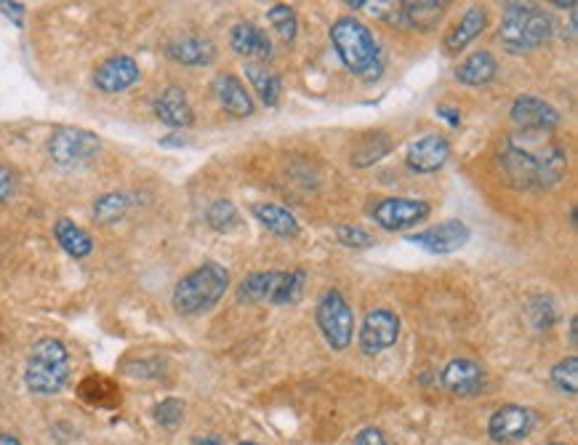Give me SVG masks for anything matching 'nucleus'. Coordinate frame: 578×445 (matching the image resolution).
<instances>
[{
    "label": "nucleus",
    "mask_w": 578,
    "mask_h": 445,
    "mask_svg": "<svg viewBox=\"0 0 578 445\" xmlns=\"http://www.w3.org/2000/svg\"><path fill=\"white\" fill-rule=\"evenodd\" d=\"M216 102L222 104L224 112H230L232 118H251L256 112L254 96L248 94L246 83L232 75V72H219L211 83Z\"/></svg>",
    "instance_id": "dca6fc26"
},
{
    "label": "nucleus",
    "mask_w": 578,
    "mask_h": 445,
    "mask_svg": "<svg viewBox=\"0 0 578 445\" xmlns=\"http://www.w3.org/2000/svg\"><path fill=\"white\" fill-rule=\"evenodd\" d=\"M469 238H472V230L467 227V222H461V219H448V222H440L435 224V227H427V230L413 232V235L405 238V243H411V246L416 248H424L429 254L445 256L467 246Z\"/></svg>",
    "instance_id": "9b49d317"
},
{
    "label": "nucleus",
    "mask_w": 578,
    "mask_h": 445,
    "mask_svg": "<svg viewBox=\"0 0 578 445\" xmlns=\"http://www.w3.org/2000/svg\"><path fill=\"white\" fill-rule=\"evenodd\" d=\"M315 320L325 344H328L333 352H344L352 347V339H355V312H352V307H349V302L344 299L341 291L331 288V291H325V294L320 296Z\"/></svg>",
    "instance_id": "423d86ee"
},
{
    "label": "nucleus",
    "mask_w": 578,
    "mask_h": 445,
    "mask_svg": "<svg viewBox=\"0 0 578 445\" xmlns=\"http://www.w3.org/2000/svg\"><path fill=\"white\" fill-rule=\"evenodd\" d=\"M440 382L456 398H477L485 390V371L469 358H453L440 374Z\"/></svg>",
    "instance_id": "4468645a"
},
{
    "label": "nucleus",
    "mask_w": 578,
    "mask_h": 445,
    "mask_svg": "<svg viewBox=\"0 0 578 445\" xmlns=\"http://www.w3.org/2000/svg\"><path fill=\"white\" fill-rule=\"evenodd\" d=\"M230 46L235 54L246 56V59H270L272 56V40L270 35L256 27L251 22H238L230 32Z\"/></svg>",
    "instance_id": "6ab92c4d"
},
{
    "label": "nucleus",
    "mask_w": 578,
    "mask_h": 445,
    "mask_svg": "<svg viewBox=\"0 0 578 445\" xmlns=\"http://www.w3.org/2000/svg\"><path fill=\"white\" fill-rule=\"evenodd\" d=\"M0 445H22L14 435H6V432H0Z\"/></svg>",
    "instance_id": "ea45409f"
},
{
    "label": "nucleus",
    "mask_w": 578,
    "mask_h": 445,
    "mask_svg": "<svg viewBox=\"0 0 578 445\" xmlns=\"http://www.w3.org/2000/svg\"><path fill=\"white\" fill-rule=\"evenodd\" d=\"M509 115H512V123L517 126V131H525V134H552L560 126V120H563V115L547 99L533 94L517 96L515 102H512Z\"/></svg>",
    "instance_id": "9d476101"
},
{
    "label": "nucleus",
    "mask_w": 578,
    "mask_h": 445,
    "mask_svg": "<svg viewBox=\"0 0 578 445\" xmlns=\"http://www.w3.org/2000/svg\"><path fill=\"white\" fill-rule=\"evenodd\" d=\"M304 286H307V272L304 270H291L286 272L283 278V286H280L278 296H275V307H286V304L299 302L301 294H304Z\"/></svg>",
    "instance_id": "2f4dec72"
},
{
    "label": "nucleus",
    "mask_w": 578,
    "mask_h": 445,
    "mask_svg": "<svg viewBox=\"0 0 578 445\" xmlns=\"http://www.w3.org/2000/svg\"><path fill=\"white\" fill-rule=\"evenodd\" d=\"M328 35H331V43L341 64L355 78H360L363 83H376L384 75L387 59H384L379 40L373 38V32L368 30V24H363L355 16H339L331 24Z\"/></svg>",
    "instance_id": "f03ea898"
},
{
    "label": "nucleus",
    "mask_w": 578,
    "mask_h": 445,
    "mask_svg": "<svg viewBox=\"0 0 578 445\" xmlns=\"http://www.w3.org/2000/svg\"><path fill=\"white\" fill-rule=\"evenodd\" d=\"M267 22H270L272 30L278 32L286 43H293L296 35H299V16H296L293 6H288V3H275V6L267 11Z\"/></svg>",
    "instance_id": "c85d7f7f"
},
{
    "label": "nucleus",
    "mask_w": 578,
    "mask_h": 445,
    "mask_svg": "<svg viewBox=\"0 0 578 445\" xmlns=\"http://www.w3.org/2000/svg\"><path fill=\"white\" fill-rule=\"evenodd\" d=\"M555 35V19L531 3H507L496 38L509 54H528Z\"/></svg>",
    "instance_id": "7ed1b4c3"
},
{
    "label": "nucleus",
    "mask_w": 578,
    "mask_h": 445,
    "mask_svg": "<svg viewBox=\"0 0 578 445\" xmlns=\"http://www.w3.org/2000/svg\"><path fill=\"white\" fill-rule=\"evenodd\" d=\"M166 54L187 67H208L216 62L214 40L206 35H182V38L171 40Z\"/></svg>",
    "instance_id": "f3484780"
},
{
    "label": "nucleus",
    "mask_w": 578,
    "mask_h": 445,
    "mask_svg": "<svg viewBox=\"0 0 578 445\" xmlns=\"http://www.w3.org/2000/svg\"><path fill=\"white\" fill-rule=\"evenodd\" d=\"M371 219L387 232H405L416 224L427 222L432 206L419 198H379L371 206Z\"/></svg>",
    "instance_id": "6e6552de"
},
{
    "label": "nucleus",
    "mask_w": 578,
    "mask_h": 445,
    "mask_svg": "<svg viewBox=\"0 0 578 445\" xmlns=\"http://www.w3.org/2000/svg\"><path fill=\"white\" fill-rule=\"evenodd\" d=\"M230 283V272L224 270L222 264H200V267L187 272V275L176 283L171 304H174V310L179 312V315L195 318V315L214 310L216 304L224 299V294L230 291Z\"/></svg>",
    "instance_id": "20e7f679"
},
{
    "label": "nucleus",
    "mask_w": 578,
    "mask_h": 445,
    "mask_svg": "<svg viewBox=\"0 0 578 445\" xmlns=\"http://www.w3.org/2000/svg\"><path fill=\"white\" fill-rule=\"evenodd\" d=\"M547 445H565V443H547Z\"/></svg>",
    "instance_id": "79ce46f5"
},
{
    "label": "nucleus",
    "mask_w": 578,
    "mask_h": 445,
    "mask_svg": "<svg viewBox=\"0 0 578 445\" xmlns=\"http://www.w3.org/2000/svg\"><path fill=\"white\" fill-rule=\"evenodd\" d=\"M155 115H158L160 123H166L171 128H190L195 123V110H192L184 88L179 86H168L155 99Z\"/></svg>",
    "instance_id": "a211bd4d"
},
{
    "label": "nucleus",
    "mask_w": 578,
    "mask_h": 445,
    "mask_svg": "<svg viewBox=\"0 0 578 445\" xmlns=\"http://www.w3.org/2000/svg\"><path fill=\"white\" fill-rule=\"evenodd\" d=\"M128 206H131L128 195H123V192H107V195H102V198L94 203V219L99 224L118 222V219L126 216Z\"/></svg>",
    "instance_id": "c756f323"
},
{
    "label": "nucleus",
    "mask_w": 578,
    "mask_h": 445,
    "mask_svg": "<svg viewBox=\"0 0 578 445\" xmlns=\"http://www.w3.org/2000/svg\"><path fill=\"white\" fill-rule=\"evenodd\" d=\"M70 382V352L62 339L46 336L32 344L24 366V384L32 395H59Z\"/></svg>",
    "instance_id": "39448f33"
},
{
    "label": "nucleus",
    "mask_w": 578,
    "mask_h": 445,
    "mask_svg": "<svg viewBox=\"0 0 578 445\" xmlns=\"http://www.w3.org/2000/svg\"><path fill=\"white\" fill-rule=\"evenodd\" d=\"M336 240H339L344 248H371L376 246V238L365 227H357V224H339L336 227Z\"/></svg>",
    "instance_id": "72a5a7b5"
},
{
    "label": "nucleus",
    "mask_w": 578,
    "mask_h": 445,
    "mask_svg": "<svg viewBox=\"0 0 578 445\" xmlns=\"http://www.w3.org/2000/svg\"><path fill=\"white\" fill-rule=\"evenodd\" d=\"M499 75V59L491 54V51H475V54H469L464 62L456 67V80H459L461 86L469 88H480L493 83Z\"/></svg>",
    "instance_id": "412c9836"
},
{
    "label": "nucleus",
    "mask_w": 578,
    "mask_h": 445,
    "mask_svg": "<svg viewBox=\"0 0 578 445\" xmlns=\"http://www.w3.org/2000/svg\"><path fill=\"white\" fill-rule=\"evenodd\" d=\"M552 384L563 395H576L578 392V358L576 355H568L565 360H560L555 368H552Z\"/></svg>",
    "instance_id": "7c9ffc66"
},
{
    "label": "nucleus",
    "mask_w": 578,
    "mask_h": 445,
    "mask_svg": "<svg viewBox=\"0 0 578 445\" xmlns=\"http://www.w3.org/2000/svg\"><path fill=\"white\" fill-rule=\"evenodd\" d=\"M349 445H392V443H389V438L379 430V427H365V430L357 432Z\"/></svg>",
    "instance_id": "f704fd0d"
},
{
    "label": "nucleus",
    "mask_w": 578,
    "mask_h": 445,
    "mask_svg": "<svg viewBox=\"0 0 578 445\" xmlns=\"http://www.w3.org/2000/svg\"><path fill=\"white\" fill-rule=\"evenodd\" d=\"M437 115H440L451 128L461 126V112L456 110V107H451V104H440V107H437Z\"/></svg>",
    "instance_id": "e433bc0d"
},
{
    "label": "nucleus",
    "mask_w": 578,
    "mask_h": 445,
    "mask_svg": "<svg viewBox=\"0 0 578 445\" xmlns=\"http://www.w3.org/2000/svg\"><path fill=\"white\" fill-rule=\"evenodd\" d=\"M16 190V176L11 168L0 166V203H6Z\"/></svg>",
    "instance_id": "c9c22d12"
},
{
    "label": "nucleus",
    "mask_w": 578,
    "mask_h": 445,
    "mask_svg": "<svg viewBox=\"0 0 578 445\" xmlns=\"http://www.w3.org/2000/svg\"><path fill=\"white\" fill-rule=\"evenodd\" d=\"M499 163L517 190H549L568 174V155L549 134L507 136L499 147Z\"/></svg>",
    "instance_id": "f257e3e1"
},
{
    "label": "nucleus",
    "mask_w": 578,
    "mask_h": 445,
    "mask_svg": "<svg viewBox=\"0 0 578 445\" xmlns=\"http://www.w3.org/2000/svg\"><path fill=\"white\" fill-rule=\"evenodd\" d=\"M448 160H451V142L443 134L421 136L405 152V163L413 174H437Z\"/></svg>",
    "instance_id": "ddd939ff"
},
{
    "label": "nucleus",
    "mask_w": 578,
    "mask_h": 445,
    "mask_svg": "<svg viewBox=\"0 0 578 445\" xmlns=\"http://www.w3.org/2000/svg\"><path fill=\"white\" fill-rule=\"evenodd\" d=\"M192 445H224V438L216 435V432H208V435H198V438L192 440Z\"/></svg>",
    "instance_id": "58836bf2"
},
{
    "label": "nucleus",
    "mask_w": 578,
    "mask_h": 445,
    "mask_svg": "<svg viewBox=\"0 0 578 445\" xmlns=\"http://www.w3.org/2000/svg\"><path fill=\"white\" fill-rule=\"evenodd\" d=\"M392 150H395V139H392L387 131H373V134H365L363 139L352 147L349 163L355 168H368L387 158Z\"/></svg>",
    "instance_id": "393cba45"
},
{
    "label": "nucleus",
    "mask_w": 578,
    "mask_h": 445,
    "mask_svg": "<svg viewBox=\"0 0 578 445\" xmlns=\"http://www.w3.org/2000/svg\"><path fill=\"white\" fill-rule=\"evenodd\" d=\"M0 11L8 16V19H14L16 27H22L24 22V6L22 3H0Z\"/></svg>",
    "instance_id": "4c0bfd02"
},
{
    "label": "nucleus",
    "mask_w": 578,
    "mask_h": 445,
    "mask_svg": "<svg viewBox=\"0 0 578 445\" xmlns=\"http://www.w3.org/2000/svg\"><path fill=\"white\" fill-rule=\"evenodd\" d=\"M206 219H208V227L216 232H235L240 230V211L238 206L232 203V200L227 198H219L214 200L211 206H208L206 211Z\"/></svg>",
    "instance_id": "cd10ccee"
},
{
    "label": "nucleus",
    "mask_w": 578,
    "mask_h": 445,
    "mask_svg": "<svg viewBox=\"0 0 578 445\" xmlns=\"http://www.w3.org/2000/svg\"><path fill=\"white\" fill-rule=\"evenodd\" d=\"M99 150H102V139L94 131L78 126L56 128L48 139V155L62 168L86 166L99 155Z\"/></svg>",
    "instance_id": "0eeeda50"
},
{
    "label": "nucleus",
    "mask_w": 578,
    "mask_h": 445,
    "mask_svg": "<svg viewBox=\"0 0 578 445\" xmlns=\"http://www.w3.org/2000/svg\"><path fill=\"white\" fill-rule=\"evenodd\" d=\"M54 238L56 243L72 256V259H86L94 251V240L83 227L72 222V219H59L54 224Z\"/></svg>",
    "instance_id": "a878e982"
},
{
    "label": "nucleus",
    "mask_w": 578,
    "mask_h": 445,
    "mask_svg": "<svg viewBox=\"0 0 578 445\" xmlns=\"http://www.w3.org/2000/svg\"><path fill=\"white\" fill-rule=\"evenodd\" d=\"M155 422L163 427V430L174 432L179 424L184 422V403L179 398H166L163 403L155 406Z\"/></svg>",
    "instance_id": "473e14b6"
},
{
    "label": "nucleus",
    "mask_w": 578,
    "mask_h": 445,
    "mask_svg": "<svg viewBox=\"0 0 578 445\" xmlns=\"http://www.w3.org/2000/svg\"><path fill=\"white\" fill-rule=\"evenodd\" d=\"M142 78L139 72V64L136 59L126 54L110 56L107 62H102L94 72V86L102 91V94H120V91H128L134 86L136 80Z\"/></svg>",
    "instance_id": "2eb2a0df"
},
{
    "label": "nucleus",
    "mask_w": 578,
    "mask_h": 445,
    "mask_svg": "<svg viewBox=\"0 0 578 445\" xmlns=\"http://www.w3.org/2000/svg\"><path fill=\"white\" fill-rule=\"evenodd\" d=\"M400 315L395 310H387V307H376L363 318V326H360V334H357V342H360V350L365 355H379V352L392 350L400 339Z\"/></svg>",
    "instance_id": "1a4fd4ad"
},
{
    "label": "nucleus",
    "mask_w": 578,
    "mask_h": 445,
    "mask_svg": "<svg viewBox=\"0 0 578 445\" xmlns=\"http://www.w3.org/2000/svg\"><path fill=\"white\" fill-rule=\"evenodd\" d=\"M246 75L248 80H251V86H254L256 94H259V99H262V104H267V107H278L280 96H283V80H280L278 72L267 70L262 64L248 62Z\"/></svg>",
    "instance_id": "bb28decb"
},
{
    "label": "nucleus",
    "mask_w": 578,
    "mask_h": 445,
    "mask_svg": "<svg viewBox=\"0 0 578 445\" xmlns=\"http://www.w3.org/2000/svg\"><path fill=\"white\" fill-rule=\"evenodd\" d=\"M485 27H488V11H485V6H469L467 14L461 16V22L445 35V54H459V51H464L472 40L483 35Z\"/></svg>",
    "instance_id": "aec40b11"
},
{
    "label": "nucleus",
    "mask_w": 578,
    "mask_h": 445,
    "mask_svg": "<svg viewBox=\"0 0 578 445\" xmlns=\"http://www.w3.org/2000/svg\"><path fill=\"white\" fill-rule=\"evenodd\" d=\"M536 427V414L525 406H501L499 411H493L491 422H488V435L493 443H520L533 432Z\"/></svg>",
    "instance_id": "f8f14e48"
},
{
    "label": "nucleus",
    "mask_w": 578,
    "mask_h": 445,
    "mask_svg": "<svg viewBox=\"0 0 578 445\" xmlns=\"http://www.w3.org/2000/svg\"><path fill=\"white\" fill-rule=\"evenodd\" d=\"M251 214L256 216V222L262 224L264 230L278 235V238H296L301 232L299 219L288 211V208L278 206V203H254Z\"/></svg>",
    "instance_id": "5701e85b"
},
{
    "label": "nucleus",
    "mask_w": 578,
    "mask_h": 445,
    "mask_svg": "<svg viewBox=\"0 0 578 445\" xmlns=\"http://www.w3.org/2000/svg\"><path fill=\"white\" fill-rule=\"evenodd\" d=\"M445 11H448V3H437V0H416L413 3V0H408V3H400V22L421 32H429L440 24Z\"/></svg>",
    "instance_id": "b1692460"
},
{
    "label": "nucleus",
    "mask_w": 578,
    "mask_h": 445,
    "mask_svg": "<svg viewBox=\"0 0 578 445\" xmlns=\"http://www.w3.org/2000/svg\"><path fill=\"white\" fill-rule=\"evenodd\" d=\"M283 278H286V272L280 270L254 272V275H248L238 286V299L248 304H272L275 296H278L280 286H283Z\"/></svg>",
    "instance_id": "4be33fe9"
},
{
    "label": "nucleus",
    "mask_w": 578,
    "mask_h": 445,
    "mask_svg": "<svg viewBox=\"0 0 578 445\" xmlns=\"http://www.w3.org/2000/svg\"><path fill=\"white\" fill-rule=\"evenodd\" d=\"M238 445H259V443H251V440H246V443H238Z\"/></svg>",
    "instance_id": "a19ab883"
}]
</instances>
